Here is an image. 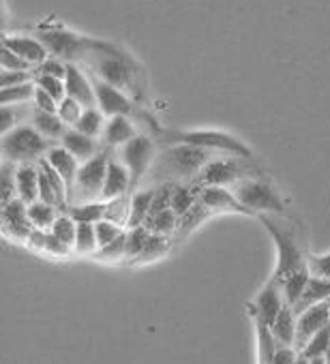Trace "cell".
<instances>
[{
  "instance_id": "obj_6",
  "label": "cell",
  "mask_w": 330,
  "mask_h": 364,
  "mask_svg": "<svg viewBox=\"0 0 330 364\" xmlns=\"http://www.w3.org/2000/svg\"><path fill=\"white\" fill-rule=\"evenodd\" d=\"M251 159L245 156H232V154H221L215 156L202 173L196 178V185L200 187H230L245 178H257L262 176L257 165L249 163Z\"/></svg>"
},
{
  "instance_id": "obj_41",
  "label": "cell",
  "mask_w": 330,
  "mask_h": 364,
  "mask_svg": "<svg viewBox=\"0 0 330 364\" xmlns=\"http://www.w3.org/2000/svg\"><path fill=\"white\" fill-rule=\"evenodd\" d=\"M16 169H18V165H16V163L5 161L3 171H0V187H3V202H0V206H5V204H9L11 200H16V198H18Z\"/></svg>"
},
{
  "instance_id": "obj_37",
  "label": "cell",
  "mask_w": 330,
  "mask_h": 364,
  "mask_svg": "<svg viewBox=\"0 0 330 364\" xmlns=\"http://www.w3.org/2000/svg\"><path fill=\"white\" fill-rule=\"evenodd\" d=\"M75 253L84 255H95L99 251V240H97V230L95 223H78V234H75Z\"/></svg>"
},
{
  "instance_id": "obj_30",
  "label": "cell",
  "mask_w": 330,
  "mask_h": 364,
  "mask_svg": "<svg viewBox=\"0 0 330 364\" xmlns=\"http://www.w3.org/2000/svg\"><path fill=\"white\" fill-rule=\"evenodd\" d=\"M255 330H257V360L260 364H270L279 349V341L275 338L270 326L262 321H255Z\"/></svg>"
},
{
  "instance_id": "obj_18",
  "label": "cell",
  "mask_w": 330,
  "mask_h": 364,
  "mask_svg": "<svg viewBox=\"0 0 330 364\" xmlns=\"http://www.w3.org/2000/svg\"><path fill=\"white\" fill-rule=\"evenodd\" d=\"M131 187H133V185H131V173H129V169L124 167V163L110 156L101 200H103V202H110V200H114V198L129 196V189H131Z\"/></svg>"
},
{
  "instance_id": "obj_43",
  "label": "cell",
  "mask_w": 330,
  "mask_h": 364,
  "mask_svg": "<svg viewBox=\"0 0 330 364\" xmlns=\"http://www.w3.org/2000/svg\"><path fill=\"white\" fill-rule=\"evenodd\" d=\"M84 109H86V107H84L80 101H75L73 97H67V99H63L60 105H58V116L63 118V122H65L69 129H73V127L78 124V120L82 118Z\"/></svg>"
},
{
  "instance_id": "obj_46",
  "label": "cell",
  "mask_w": 330,
  "mask_h": 364,
  "mask_svg": "<svg viewBox=\"0 0 330 364\" xmlns=\"http://www.w3.org/2000/svg\"><path fill=\"white\" fill-rule=\"evenodd\" d=\"M95 230H97L99 249L105 247V245H110V242H114L116 238H120L124 234V228H120V225H116L112 221H105V219H101L99 223H95Z\"/></svg>"
},
{
  "instance_id": "obj_13",
  "label": "cell",
  "mask_w": 330,
  "mask_h": 364,
  "mask_svg": "<svg viewBox=\"0 0 330 364\" xmlns=\"http://www.w3.org/2000/svg\"><path fill=\"white\" fill-rule=\"evenodd\" d=\"M328 323H330V300L296 313V347L302 349L304 343Z\"/></svg>"
},
{
  "instance_id": "obj_12",
  "label": "cell",
  "mask_w": 330,
  "mask_h": 364,
  "mask_svg": "<svg viewBox=\"0 0 330 364\" xmlns=\"http://www.w3.org/2000/svg\"><path fill=\"white\" fill-rule=\"evenodd\" d=\"M90 77H92V84H95L97 107H99L107 118L118 116V114L129 116V114L135 109V103L131 101V97H129L127 92H122L120 88H116V86H112V84H107V82H103V80H99V77H95V75H90Z\"/></svg>"
},
{
  "instance_id": "obj_57",
  "label": "cell",
  "mask_w": 330,
  "mask_h": 364,
  "mask_svg": "<svg viewBox=\"0 0 330 364\" xmlns=\"http://www.w3.org/2000/svg\"><path fill=\"white\" fill-rule=\"evenodd\" d=\"M326 362L330 364V345H328V351H326Z\"/></svg>"
},
{
  "instance_id": "obj_23",
  "label": "cell",
  "mask_w": 330,
  "mask_h": 364,
  "mask_svg": "<svg viewBox=\"0 0 330 364\" xmlns=\"http://www.w3.org/2000/svg\"><path fill=\"white\" fill-rule=\"evenodd\" d=\"M270 330H272L275 338L279 341V345L296 347V311L289 304H285L283 311L272 321Z\"/></svg>"
},
{
  "instance_id": "obj_31",
  "label": "cell",
  "mask_w": 330,
  "mask_h": 364,
  "mask_svg": "<svg viewBox=\"0 0 330 364\" xmlns=\"http://www.w3.org/2000/svg\"><path fill=\"white\" fill-rule=\"evenodd\" d=\"M179 215L172 210V208H168V210H163V213H159V215H152V217H148L146 219V223H144V228H148L152 234H159V236H172V234H176V230H179Z\"/></svg>"
},
{
  "instance_id": "obj_28",
  "label": "cell",
  "mask_w": 330,
  "mask_h": 364,
  "mask_svg": "<svg viewBox=\"0 0 330 364\" xmlns=\"http://www.w3.org/2000/svg\"><path fill=\"white\" fill-rule=\"evenodd\" d=\"M58 215H60V210H58L56 206L46 204V202H41V200L28 204V219H31V223H33L35 230L50 232L52 225H54V221L58 219Z\"/></svg>"
},
{
  "instance_id": "obj_10",
  "label": "cell",
  "mask_w": 330,
  "mask_h": 364,
  "mask_svg": "<svg viewBox=\"0 0 330 364\" xmlns=\"http://www.w3.org/2000/svg\"><path fill=\"white\" fill-rule=\"evenodd\" d=\"M154 156H156L154 141L148 135H144V133L135 135L129 144H124L120 148V161L124 163V167L131 173V185L133 187L148 173Z\"/></svg>"
},
{
  "instance_id": "obj_33",
  "label": "cell",
  "mask_w": 330,
  "mask_h": 364,
  "mask_svg": "<svg viewBox=\"0 0 330 364\" xmlns=\"http://www.w3.org/2000/svg\"><path fill=\"white\" fill-rule=\"evenodd\" d=\"M150 236H152V232H150L148 228H144V225H139V228H131V230L127 232L124 259H127L129 264H133V262L142 255V251L146 249V245H148Z\"/></svg>"
},
{
  "instance_id": "obj_3",
  "label": "cell",
  "mask_w": 330,
  "mask_h": 364,
  "mask_svg": "<svg viewBox=\"0 0 330 364\" xmlns=\"http://www.w3.org/2000/svg\"><path fill=\"white\" fill-rule=\"evenodd\" d=\"M37 39L48 48L50 56H56L65 63H84L99 46V39H90L84 35H78L63 26L56 20H48L37 26Z\"/></svg>"
},
{
  "instance_id": "obj_51",
  "label": "cell",
  "mask_w": 330,
  "mask_h": 364,
  "mask_svg": "<svg viewBox=\"0 0 330 364\" xmlns=\"http://www.w3.org/2000/svg\"><path fill=\"white\" fill-rule=\"evenodd\" d=\"M35 109H39V112H50V114H58V101L52 97V95H48L46 90H41L39 86H37V92H35Z\"/></svg>"
},
{
  "instance_id": "obj_25",
  "label": "cell",
  "mask_w": 330,
  "mask_h": 364,
  "mask_svg": "<svg viewBox=\"0 0 330 364\" xmlns=\"http://www.w3.org/2000/svg\"><path fill=\"white\" fill-rule=\"evenodd\" d=\"M31 124H35V129H37L43 137H48V139H63L65 133L69 131V127L63 122V118H60L58 114L39 112V109L33 112Z\"/></svg>"
},
{
  "instance_id": "obj_14",
  "label": "cell",
  "mask_w": 330,
  "mask_h": 364,
  "mask_svg": "<svg viewBox=\"0 0 330 364\" xmlns=\"http://www.w3.org/2000/svg\"><path fill=\"white\" fill-rule=\"evenodd\" d=\"M283 306H285V296H283L281 281L272 277V281L262 289V294L253 302V311H255L253 313V319L255 321H262L266 326H272V321L283 311Z\"/></svg>"
},
{
  "instance_id": "obj_34",
  "label": "cell",
  "mask_w": 330,
  "mask_h": 364,
  "mask_svg": "<svg viewBox=\"0 0 330 364\" xmlns=\"http://www.w3.org/2000/svg\"><path fill=\"white\" fill-rule=\"evenodd\" d=\"M129 215H131V198L120 196L110 202H105V221H112L120 228H129Z\"/></svg>"
},
{
  "instance_id": "obj_2",
  "label": "cell",
  "mask_w": 330,
  "mask_h": 364,
  "mask_svg": "<svg viewBox=\"0 0 330 364\" xmlns=\"http://www.w3.org/2000/svg\"><path fill=\"white\" fill-rule=\"evenodd\" d=\"M221 154L189 146V144H168L152 161L148 169V178L156 185L174 182V185H191L202 173V169Z\"/></svg>"
},
{
  "instance_id": "obj_15",
  "label": "cell",
  "mask_w": 330,
  "mask_h": 364,
  "mask_svg": "<svg viewBox=\"0 0 330 364\" xmlns=\"http://www.w3.org/2000/svg\"><path fill=\"white\" fill-rule=\"evenodd\" d=\"M67 97H73L75 101H80L84 107H97V97H95V84L88 71H82L80 65L69 63L67 67Z\"/></svg>"
},
{
  "instance_id": "obj_8",
  "label": "cell",
  "mask_w": 330,
  "mask_h": 364,
  "mask_svg": "<svg viewBox=\"0 0 330 364\" xmlns=\"http://www.w3.org/2000/svg\"><path fill=\"white\" fill-rule=\"evenodd\" d=\"M234 196L238 202L251 210L253 215L257 213H283V200L275 191V187L264 178H245L234 185Z\"/></svg>"
},
{
  "instance_id": "obj_47",
  "label": "cell",
  "mask_w": 330,
  "mask_h": 364,
  "mask_svg": "<svg viewBox=\"0 0 330 364\" xmlns=\"http://www.w3.org/2000/svg\"><path fill=\"white\" fill-rule=\"evenodd\" d=\"M35 77H37V71H9V69H3V73H0V88L28 84V82H35Z\"/></svg>"
},
{
  "instance_id": "obj_40",
  "label": "cell",
  "mask_w": 330,
  "mask_h": 364,
  "mask_svg": "<svg viewBox=\"0 0 330 364\" xmlns=\"http://www.w3.org/2000/svg\"><path fill=\"white\" fill-rule=\"evenodd\" d=\"M170 251V238L168 236H159V234H152L146 249L142 251V255L133 262V264H148V262H154L159 257H163L165 253Z\"/></svg>"
},
{
  "instance_id": "obj_22",
  "label": "cell",
  "mask_w": 330,
  "mask_h": 364,
  "mask_svg": "<svg viewBox=\"0 0 330 364\" xmlns=\"http://www.w3.org/2000/svg\"><path fill=\"white\" fill-rule=\"evenodd\" d=\"M48 163L65 178L67 187L71 189L73 182H75V176H78V169H80V161L65 148V146H52L46 154Z\"/></svg>"
},
{
  "instance_id": "obj_44",
  "label": "cell",
  "mask_w": 330,
  "mask_h": 364,
  "mask_svg": "<svg viewBox=\"0 0 330 364\" xmlns=\"http://www.w3.org/2000/svg\"><path fill=\"white\" fill-rule=\"evenodd\" d=\"M35 84H37L41 90H46L48 95H52L58 103H60L63 99H67V84H65V80H60V77H52V75H41V73H37Z\"/></svg>"
},
{
  "instance_id": "obj_32",
  "label": "cell",
  "mask_w": 330,
  "mask_h": 364,
  "mask_svg": "<svg viewBox=\"0 0 330 364\" xmlns=\"http://www.w3.org/2000/svg\"><path fill=\"white\" fill-rule=\"evenodd\" d=\"M103 118H105V114H103L99 107H86L84 114H82V118L78 120V124H75L73 129H78L80 133H84V135L97 139V137L103 135V129H105Z\"/></svg>"
},
{
  "instance_id": "obj_54",
  "label": "cell",
  "mask_w": 330,
  "mask_h": 364,
  "mask_svg": "<svg viewBox=\"0 0 330 364\" xmlns=\"http://www.w3.org/2000/svg\"><path fill=\"white\" fill-rule=\"evenodd\" d=\"M296 355H298V351L294 347L279 345V349H277V353H275V358H272L270 364H294Z\"/></svg>"
},
{
  "instance_id": "obj_38",
  "label": "cell",
  "mask_w": 330,
  "mask_h": 364,
  "mask_svg": "<svg viewBox=\"0 0 330 364\" xmlns=\"http://www.w3.org/2000/svg\"><path fill=\"white\" fill-rule=\"evenodd\" d=\"M211 215H213V213H211L204 204L198 202L187 215H183V217L179 219V230H176V234H179V236H187V234L193 232L198 225H202Z\"/></svg>"
},
{
  "instance_id": "obj_16",
  "label": "cell",
  "mask_w": 330,
  "mask_h": 364,
  "mask_svg": "<svg viewBox=\"0 0 330 364\" xmlns=\"http://www.w3.org/2000/svg\"><path fill=\"white\" fill-rule=\"evenodd\" d=\"M198 202L204 204L211 213H240V215H247V217L253 215L251 210H247L238 202L234 191H230L225 187H202Z\"/></svg>"
},
{
  "instance_id": "obj_49",
  "label": "cell",
  "mask_w": 330,
  "mask_h": 364,
  "mask_svg": "<svg viewBox=\"0 0 330 364\" xmlns=\"http://www.w3.org/2000/svg\"><path fill=\"white\" fill-rule=\"evenodd\" d=\"M67 67H69V63H65V60H60V58H56V56H50L46 63H41V65L37 67V73L65 80V77H67Z\"/></svg>"
},
{
  "instance_id": "obj_27",
  "label": "cell",
  "mask_w": 330,
  "mask_h": 364,
  "mask_svg": "<svg viewBox=\"0 0 330 364\" xmlns=\"http://www.w3.org/2000/svg\"><path fill=\"white\" fill-rule=\"evenodd\" d=\"M152 198H154V187L135 191L131 196V215H129V230L131 228H139L146 223L150 208H152Z\"/></svg>"
},
{
  "instance_id": "obj_19",
  "label": "cell",
  "mask_w": 330,
  "mask_h": 364,
  "mask_svg": "<svg viewBox=\"0 0 330 364\" xmlns=\"http://www.w3.org/2000/svg\"><path fill=\"white\" fill-rule=\"evenodd\" d=\"M135 135H139V133H137L135 124L131 122V118L124 116V114H118V116H112V118L105 122V129H103L101 139H103V144H105L107 148H122V146L129 144Z\"/></svg>"
},
{
  "instance_id": "obj_17",
  "label": "cell",
  "mask_w": 330,
  "mask_h": 364,
  "mask_svg": "<svg viewBox=\"0 0 330 364\" xmlns=\"http://www.w3.org/2000/svg\"><path fill=\"white\" fill-rule=\"evenodd\" d=\"M3 46L14 50L24 60H28L35 69L50 58L48 48L37 37H31V35H5L3 37Z\"/></svg>"
},
{
  "instance_id": "obj_5",
  "label": "cell",
  "mask_w": 330,
  "mask_h": 364,
  "mask_svg": "<svg viewBox=\"0 0 330 364\" xmlns=\"http://www.w3.org/2000/svg\"><path fill=\"white\" fill-rule=\"evenodd\" d=\"M163 137L168 144H189V146H196V148H202V150H208L215 154H232V156L253 159L249 146L225 131H215V129L176 131V133H165Z\"/></svg>"
},
{
  "instance_id": "obj_42",
  "label": "cell",
  "mask_w": 330,
  "mask_h": 364,
  "mask_svg": "<svg viewBox=\"0 0 330 364\" xmlns=\"http://www.w3.org/2000/svg\"><path fill=\"white\" fill-rule=\"evenodd\" d=\"M328 345H330V323H328L326 328H321L317 334H313V336L304 343V347L300 349V353H304L309 360H311V358H317V355H326Z\"/></svg>"
},
{
  "instance_id": "obj_9",
  "label": "cell",
  "mask_w": 330,
  "mask_h": 364,
  "mask_svg": "<svg viewBox=\"0 0 330 364\" xmlns=\"http://www.w3.org/2000/svg\"><path fill=\"white\" fill-rule=\"evenodd\" d=\"M257 219H260V221L264 223V228L270 232V236H272V240L277 242V249H279V264H277L275 279L281 281V279H285L287 274H292L294 270L304 268V266H307V259L302 257V251H300V247H298L294 234H292L289 230H283L281 225L272 223V221H270L268 217H264V215H260Z\"/></svg>"
},
{
  "instance_id": "obj_45",
  "label": "cell",
  "mask_w": 330,
  "mask_h": 364,
  "mask_svg": "<svg viewBox=\"0 0 330 364\" xmlns=\"http://www.w3.org/2000/svg\"><path fill=\"white\" fill-rule=\"evenodd\" d=\"M124 249H127V232H124L120 238H116L114 242L101 247V249L95 253V257H97L99 262H118V259H124Z\"/></svg>"
},
{
  "instance_id": "obj_24",
  "label": "cell",
  "mask_w": 330,
  "mask_h": 364,
  "mask_svg": "<svg viewBox=\"0 0 330 364\" xmlns=\"http://www.w3.org/2000/svg\"><path fill=\"white\" fill-rule=\"evenodd\" d=\"M330 300V279H321V277H313L309 279L307 283V289L302 294V298L298 300V304L294 306L296 313L309 309V306H315V304H321V302H328Z\"/></svg>"
},
{
  "instance_id": "obj_1",
  "label": "cell",
  "mask_w": 330,
  "mask_h": 364,
  "mask_svg": "<svg viewBox=\"0 0 330 364\" xmlns=\"http://www.w3.org/2000/svg\"><path fill=\"white\" fill-rule=\"evenodd\" d=\"M84 63H86L90 75L120 88L131 99H142V95H144L142 67L122 48L101 41V46Z\"/></svg>"
},
{
  "instance_id": "obj_21",
  "label": "cell",
  "mask_w": 330,
  "mask_h": 364,
  "mask_svg": "<svg viewBox=\"0 0 330 364\" xmlns=\"http://www.w3.org/2000/svg\"><path fill=\"white\" fill-rule=\"evenodd\" d=\"M60 146H65L78 161L86 163L90 161L92 156H97L101 150H99V144L95 137H88L84 133H80L78 129H69L65 133V137L60 139Z\"/></svg>"
},
{
  "instance_id": "obj_55",
  "label": "cell",
  "mask_w": 330,
  "mask_h": 364,
  "mask_svg": "<svg viewBox=\"0 0 330 364\" xmlns=\"http://www.w3.org/2000/svg\"><path fill=\"white\" fill-rule=\"evenodd\" d=\"M294 364H309V358H307L304 353H300V351H298V355H296Z\"/></svg>"
},
{
  "instance_id": "obj_20",
  "label": "cell",
  "mask_w": 330,
  "mask_h": 364,
  "mask_svg": "<svg viewBox=\"0 0 330 364\" xmlns=\"http://www.w3.org/2000/svg\"><path fill=\"white\" fill-rule=\"evenodd\" d=\"M39 178L41 167L39 163H24L16 169V182H18V198L26 204H33L39 200Z\"/></svg>"
},
{
  "instance_id": "obj_52",
  "label": "cell",
  "mask_w": 330,
  "mask_h": 364,
  "mask_svg": "<svg viewBox=\"0 0 330 364\" xmlns=\"http://www.w3.org/2000/svg\"><path fill=\"white\" fill-rule=\"evenodd\" d=\"M18 127V114L11 109V105H3V109H0V131L9 133Z\"/></svg>"
},
{
  "instance_id": "obj_48",
  "label": "cell",
  "mask_w": 330,
  "mask_h": 364,
  "mask_svg": "<svg viewBox=\"0 0 330 364\" xmlns=\"http://www.w3.org/2000/svg\"><path fill=\"white\" fill-rule=\"evenodd\" d=\"M0 65H3V69H9V71H37L28 60H24L22 56H18L14 50H9L5 46H3V58H0Z\"/></svg>"
},
{
  "instance_id": "obj_56",
  "label": "cell",
  "mask_w": 330,
  "mask_h": 364,
  "mask_svg": "<svg viewBox=\"0 0 330 364\" xmlns=\"http://www.w3.org/2000/svg\"><path fill=\"white\" fill-rule=\"evenodd\" d=\"M309 364H328V362H326V355H317V358H311Z\"/></svg>"
},
{
  "instance_id": "obj_50",
  "label": "cell",
  "mask_w": 330,
  "mask_h": 364,
  "mask_svg": "<svg viewBox=\"0 0 330 364\" xmlns=\"http://www.w3.org/2000/svg\"><path fill=\"white\" fill-rule=\"evenodd\" d=\"M309 272L313 277H321V279H330V253L326 255H311L307 259Z\"/></svg>"
},
{
  "instance_id": "obj_4",
  "label": "cell",
  "mask_w": 330,
  "mask_h": 364,
  "mask_svg": "<svg viewBox=\"0 0 330 364\" xmlns=\"http://www.w3.org/2000/svg\"><path fill=\"white\" fill-rule=\"evenodd\" d=\"M3 156L9 163L24 165V163H39L46 159L48 150L52 148V139L43 137L35 124H18L14 131L3 135L0 141Z\"/></svg>"
},
{
  "instance_id": "obj_53",
  "label": "cell",
  "mask_w": 330,
  "mask_h": 364,
  "mask_svg": "<svg viewBox=\"0 0 330 364\" xmlns=\"http://www.w3.org/2000/svg\"><path fill=\"white\" fill-rule=\"evenodd\" d=\"M69 245H65L63 240H58L52 232H48V236H46V245H43V251H48V253H52V255H67L69 253Z\"/></svg>"
},
{
  "instance_id": "obj_39",
  "label": "cell",
  "mask_w": 330,
  "mask_h": 364,
  "mask_svg": "<svg viewBox=\"0 0 330 364\" xmlns=\"http://www.w3.org/2000/svg\"><path fill=\"white\" fill-rule=\"evenodd\" d=\"M58 240H63L65 245H69L73 249L75 245V234H78V221L69 215V213H60L58 219L54 221L52 230H50Z\"/></svg>"
},
{
  "instance_id": "obj_26",
  "label": "cell",
  "mask_w": 330,
  "mask_h": 364,
  "mask_svg": "<svg viewBox=\"0 0 330 364\" xmlns=\"http://www.w3.org/2000/svg\"><path fill=\"white\" fill-rule=\"evenodd\" d=\"M309 279H311L309 266H304V268H300V270H294L292 274H287L285 279H281V287H283L285 304H289L292 309L298 304V300L302 298V294H304V289H307Z\"/></svg>"
},
{
  "instance_id": "obj_11",
  "label": "cell",
  "mask_w": 330,
  "mask_h": 364,
  "mask_svg": "<svg viewBox=\"0 0 330 364\" xmlns=\"http://www.w3.org/2000/svg\"><path fill=\"white\" fill-rule=\"evenodd\" d=\"M0 217H3V232L7 238H14L18 242H28L35 228L28 219V204L24 200L16 198L9 204L0 206Z\"/></svg>"
},
{
  "instance_id": "obj_7",
  "label": "cell",
  "mask_w": 330,
  "mask_h": 364,
  "mask_svg": "<svg viewBox=\"0 0 330 364\" xmlns=\"http://www.w3.org/2000/svg\"><path fill=\"white\" fill-rule=\"evenodd\" d=\"M110 152H99L90 161L82 163L75 176L73 187L69 189L67 202L71 204H86V202H103V185H105V173H107Z\"/></svg>"
},
{
  "instance_id": "obj_35",
  "label": "cell",
  "mask_w": 330,
  "mask_h": 364,
  "mask_svg": "<svg viewBox=\"0 0 330 364\" xmlns=\"http://www.w3.org/2000/svg\"><path fill=\"white\" fill-rule=\"evenodd\" d=\"M78 223H99L105 217V202H86V204H71L67 210Z\"/></svg>"
},
{
  "instance_id": "obj_29",
  "label": "cell",
  "mask_w": 330,
  "mask_h": 364,
  "mask_svg": "<svg viewBox=\"0 0 330 364\" xmlns=\"http://www.w3.org/2000/svg\"><path fill=\"white\" fill-rule=\"evenodd\" d=\"M200 185H196V182H191V185H176L174 193H172V210L183 217L187 215L200 200Z\"/></svg>"
},
{
  "instance_id": "obj_36",
  "label": "cell",
  "mask_w": 330,
  "mask_h": 364,
  "mask_svg": "<svg viewBox=\"0 0 330 364\" xmlns=\"http://www.w3.org/2000/svg\"><path fill=\"white\" fill-rule=\"evenodd\" d=\"M37 92V84L28 82V84H20V86H11V88H0V105H22L35 99Z\"/></svg>"
}]
</instances>
